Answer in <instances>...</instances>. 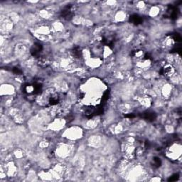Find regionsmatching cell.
<instances>
[{"label":"cell","mask_w":182,"mask_h":182,"mask_svg":"<svg viewBox=\"0 0 182 182\" xmlns=\"http://www.w3.org/2000/svg\"><path fill=\"white\" fill-rule=\"evenodd\" d=\"M23 92L28 97H34L40 95L43 93V85L40 81H34L25 84Z\"/></svg>","instance_id":"cell-1"},{"label":"cell","mask_w":182,"mask_h":182,"mask_svg":"<svg viewBox=\"0 0 182 182\" xmlns=\"http://www.w3.org/2000/svg\"><path fill=\"white\" fill-rule=\"evenodd\" d=\"M101 42L103 45L112 49L114 47L115 44V37L114 34H105L102 36Z\"/></svg>","instance_id":"cell-2"},{"label":"cell","mask_w":182,"mask_h":182,"mask_svg":"<svg viewBox=\"0 0 182 182\" xmlns=\"http://www.w3.org/2000/svg\"><path fill=\"white\" fill-rule=\"evenodd\" d=\"M43 50H44V47L42 44H41L40 43H35L30 49V53L34 57L40 58Z\"/></svg>","instance_id":"cell-3"},{"label":"cell","mask_w":182,"mask_h":182,"mask_svg":"<svg viewBox=\"0 0 182 182\" xmlns=\"http://www.w3.org/2000/svg\"><path fill=\"white\" fill-rule=\"evenodd\" d=\"M73 10L72 6L68 5L63 9V10L61 11V16L63 17V19H66L67 21H69L73 18Z\"/></svg>","instance_id":"cell-4"},{"label":"cell","mask_w":182,"mask_h":182,"mask_svg":"<svg viewBox=\"0 0 182 182\" xmlns=\"http://www.w3.org/2000/svg\"><path fill=\"white\" fill-rule=\"evenodd\" d=\"M174 68L172 65H166L161 69V73L166 78L172 77L174 73Z\"/></svg>","instance_id":"cell-5"},{"label":"cell","mask_w":182,"mask_h":182,"mask_svg":"<svg viewBox=\"0 0 182 182\" xmlns=\"http://www.w3.org/2000/svg\"><path fill=\"white\" fill-rule=\"evenodd\" d=\"M178 9L174 6H169L166 11V15L171 19H176L178 16Z\"/></svg>","instance_id":"cell-6"},{"label":"cell","mask_w":182,"mask_h":182,"mask_svg":"<svg viewBox=\"0 0 182 182\" xmlns=\"http://www.w3.org/2000/svg\"><path fill=\"white\" fill-rule=\"evenodd\" d=\"M129 21L132 24L135 25H140L143 22V19L142 17L140 16L139 14H133L131 15L130 17H129Z\"/></svg>","instance_id":"cell-7"},{"label":"cell","mask_w":182,"mask_h":182,"mask_svg":"<svg viewBox=\"0 0 182 182\" xmlns=\"http://www.w3.org/2000/svg\"><path fill=\"white\" fill-rule=\"evenodd\" d=\"M142 118H144V120L147 121H149V122H152L156 119V115L155 112H151V111H147L144 112V113L142 114Z\"/></svg>","instance_id":"cell-8"},{"label":"cell","mask_w":182,"mask_h":182,"mask_svg":"<svg viewBox=\"0 0 182 182\" xmlns=\"http://www.w3.org/2000/svg\"><path fill=\"white\" fill-rule=\"evenodd\" d=\"M72 53L73 56H75V58H81L82 56H83V51H82L81 48L79 47H75L74 49H73Z\"/></svg>","instance_id":"cell-9"},{"label":"cell","mask_w":182,"mask_h":182,"mask_svg":"<svg viewBox=\"0 0 182 182\" xmlns=\"http://www.w3.org/2000/svg\"><path fill=\"white\" fill-rule=\"evenodd\" d=\"M152 165L156 168L159 167V166L162 165L161 159H160L159 157H154L152 159Z\"/></svg>","instance_id":"cell-10"},{"label":"cell","mask_w":182,"mask_h":182,"mask_svg":"<svg viewBox=\"0 0 182 182\" xmlns=\"http://www.w3.org/2000/svg\"><path fill=\"white\" fill-rule=\"evenodd\" d=\"M179 178V175L178 174H174L173 175V176H172L169 178V181H176L177 179H178Z\"/></svg>","instance_id":"cell-11"},{"label":"cell","mask_w":182,"mask_h":182,"mask_svg":"<svg viewBox=\"0 0 182 182\" xmlns=\"http://www.w3.org/2000/svg\"><path fill=\"white\" fill-rule=\"evenodd\" d=\"M12 72L14 73H16V74H20L21 73V71L17 67H14V68H12Z\"/></svg>","instance_id":"cell-12"},{"label":"cell","mask_w":182,"mask_h":182,"mask_svg":"<svg viewBox=\"0 0 182 182\" xmlns=\"http://www.w3.org/2000/svg\"><path fill=\"white\" fill-rule=\"evenodd\" d=\"M125 117H127V118H135V115L133 113H129V114L126 115Z\"/></svg>","instance_id":"cell-13"}]
</instances>
